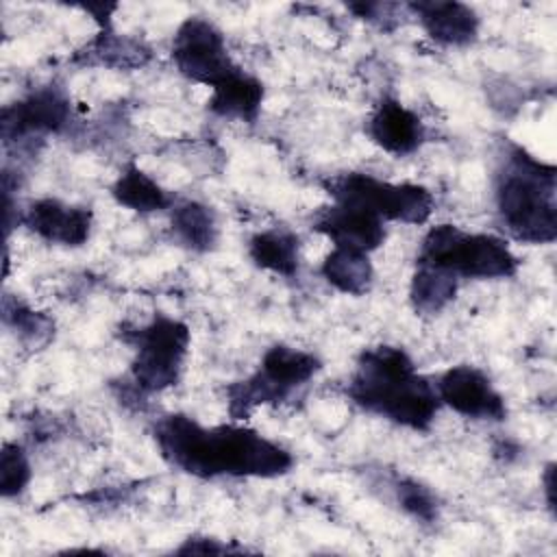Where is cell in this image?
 <instances>
[{
	"mask_svg": "<svg viewBox=\"0 0 557 557\" xmlns=\"http://www.w3.org/2000/svg\"><path fill=\"white\" fill-rule=\"evenodd\" d=\"M152 440L168 466L196 479H276L296 463L292 450L250 426H205L181 411L159 416Z\"/></svg>",
	"mask_w": 557,
	"mask_h": 557,
	"instance_id": "6da1fadb",
	"label": "cell"
},
{
	"mask_svg": "<svg viewBox=\"0 0 557 557\" xmlns=\"http://www.w3.org/2000/svg\"><path fill=\"white\" fill-rule=\"evenodd\" d=\"M346 396L366 413L416 433H426L442 409L435 383L418 372L405 348L392 344L359 352Z\"/></svg>",
	"mask_w": 557,
	"mask_h": 557,
	"instance_id": "7a4b0ae2",
	"label": "cell"
},
{
	"mask_svg": "<svg viewBox=\"0 0 557 557\" xmlns=\"http://www.w3.org/2000/svg\"><path fill=\"white\" fill-rule=\"evenodd\" d=\"M494 207L500 228L516 242L557 239V168L524 146L503 139L494 165Z\"/></svg>",
	"mask_w": 557,
	"mask_h": 557,
	"instance_id": "3957f363",
	"label": "cell"
},
{
	"mask_svg": "<svg viewBox=\"0 0 557 557\" xmlns=\"http://www.w3.org/2000/svg\"><path fill=\"white\" fill-rule=\"evenodd\" d=\"M120 339L131 346L128 379L122 381L124 403H144L150 394L178 385L191 346L189 326L168 313H154L141 326H122Z\"/></svg>",
	"mask_w": 557,
	"mask_h": 557,
	"instance_id": "277c9868",
	"label": "cell"
},
{
	"mask_svg": "<svg viewBox=\"0 0 557 557\" xmlns=\"http://www.w3.org/2000/svg\"><path fill=\"white\" fill-rule=\"evenodd\" d=\"M416 263L440 268L459 281L511 278L520 268V261L505 237L463 231L457 224L429 226L420 239Z\"/></svg>",
	"mask_w": 557,
	"mask_h": 557,
	"instance_id": "5b68a950",
	"label": "cell"
},
{
	"mask_svg": "<svg viewBox=\"0 0 557 557\" xmlns=\"http://www.w3.org/2000/svg\"><path fill=\"white\" fill-rule=\"evenodd\" d=\"M320 370L322 359L315 352L278 342L263 352L252 374L224 387L226 411L235 422H242L257 407H278L307 387Z\"/></svg>",
	"mask_w": 557,
	"mask_h": 557,
	"instance_id": "8992f818",
	"label": "cell"
},
{
	"mask_svg": "<svg viewBox=\"0 0 557 557\" xmlns=\"http://www.w3.org/2000/svg\"><path fill=\"white\" fill-rule=\"evenodd\" d=\"M331 202L359 207L383 222L420 226L435 211V196L420 183H392L368 172H339L320 181Z\"/></svg>",
	"mask_w": 557,
	"mask_h": 557,
	"instance_id": "52a82bcc",
	"label": "cell"
},
{
	"mask_svg": "<svg viewBox=\"0 0 557 557\" xmlns=\"http://www.w3.org/2000/svg\"><path fill=\"white\" fill-rule=\"evenodd\" d=\"M74 122V107L70 94L54 83L35 87L11 104L2 107L0 131L4 146L20 150H35L48 135L65 133Z\"/></svg>",
	"mask_w": 557,
	"mask_h": 557,
	"instance_id": "ba28073f",
	"label": "cell"
},
{
	"mask_svg": "<svg viewBox=\"0 0 557 557\" xmlns=\"http://www.w3.org/2000/svg\"><path fill=\"white\" fill-rule=\"evenodd\" d=\"M170 59L181 76L209 89L239 70L224 33L200 15H189L178 24L170 44Z\"/></svg>",
	"mask_w": 557,
	"mask_h": 557,
	"instance_id": "9c48e42d",
	"label": "cell"
},
{
	"mask_svg": "<svg viewBox=\"0 0 557 557\" xmlns=\"http://www.w3.org/2000/svg\"><path fill=\"white\" fill-rule=\"evenodd\" d=\"M442 407L468 420L503 422L509 416L505 396L494 387L492 379L472 363H459L444 370L435 383Z\"/></svg>",
	"mask_w": 557,
	"mask_h": 557,
	"instance_id": "30bf717a",
	"label": "cell"
},
{
	"mask_svg": "<svg viewBox=\"0 0 557 557\" xmlns=\"http://www.w3.org/2000/svg\"><path fill=\"white\" fill-rule=\"evenodd\" d=\"M28 233L39 239L63 246L81 248L89 242L94 231V211L85 205H72L59 198H37L20 209V220Z\"/></svg>",
	"mask_w": 557,
	"mask_h": 557,
	"instance_id": "8fae6325",
	"label": "cell"
},
{
	"mask_svg": "<svg viewBox=\"0 0 557 557\" xmlns=\"http://www.w3.org/2000/svg\"><path fill=\"white\" fill-rule=\"evenodd\" d=\"M311 228L324 235L333 248H348L372 255L387 237L385 222L359 207L331 202L311 215Z\"/></svg>",
	"mask_w": 557,
	"mask_h": 557,
	"instance_id": "7c38bea8",
	"label": "cell"
},
{
	"mask_svg": "<svg viewBox=\"0 0 557 557\" xmlns=\"http://www.w3.org/2000/svg\"><path fill=\"white\" fill-rule=\"evenodd\" d=\"M366 135L383 152L407 157L420 150L426 141V124L398 98L383 96L366 122Z\"/></svg>",
	"mask_w": 557,
	"mask_h": 557,
	"instance_id": "4fadbf2b",
	"label": "cell"
},
{
	"mask_svg": "<svg viewBox=\"0 0 557 557\" xmlns=\"http://www.w3.org/2000/svg\"><path fill=\"white\" fill-rule=\"evenodd\" d=\"M407 11L418 20L422 30L440 46L463 48L476 41L481 30L479 13L457 0H420L409 2Z\"/></svg>",
	"mask_w": 557,
	"mask_h": 557,
	"instance_id": "5bb4252c",
	"label": "cell"
},
{
	"mask_svg": "<svg viewBox=\"0 0 557 557\" xmlns=\"http://www.w3.org/2000/svg\"><path fill=\"white\" fill-rule=\"evenodd\" d=\"M263 98H265L263 83L255 74L239 67L237 72L226 76L222 83L211 87L207 107L218 117L255 124L261 115Z\"/></svg>",
	"mask_w": 557,
	"mask_h": 557,
	"instance_id": "9a60e30c",
	"label": "cell"
},
{
	"mask_svg": "<svg viewBox=\"0 0 557 557\" xmlns=\"http://www.w3.org/2000/svg\"><path fill=\"white\" fill-rule=\"evenodd\" d=\"M150 59L152 50L146 41L131 35H117L113 28H104L94 39H89L81 50H76V57L72 61L89 67H111L131 72L148 65Z\"/></svg>",
	"mask_w": 557,
	"mask_h": 557,
	"instance_id": "2e32d148",
	"label": "cell"
},
{
	"mask_svg": "<svg viewBox=\"0 0 557 557\" xmlns=\"http://www.w3.org/2000/svg\"><path fill=\"white\" fill-rule=\"evenodd\" d=\"M248 257L259 270L292 281L300 272V237L287 226L257 231L248 239Z\"/></svg>",
	"mask_w": 557,
	"mask_h": 557,
	"instance_id": "e0dca14e",
	"label": "cell"
},
{
	"mask_svg": "<svg viewBox=\"0 0 557 557\" xmlns=\"http://www.w3.org/2000/svg\"><path fill=\"white\" fill-rule=\"evenodd\" d=\"M170 231L178 246L191 252H211L220 242L215 211L200 200H178L170 209Z\"/></svg>",
	"mask_w": 557,
	"mask_h": 557,
	"instance_id": "ac0fdd59",
	"label": "cell"
},
{
	"mask_svg": "<svg viewBox=\"0 0 557 557\" xmlns=\"http://www.w3.org/2000/svg\"><path fill=\"white\" fill-rule=\"evenodd\" d=\"M109 191L120 207L135 213L168 211L176 202V198L157 178H152L133 161L120 170Z\"/></svg>",
	"mask_w": 557,
	"mask_h": 557,
	"instance_id": "d6986e66",
	"label": "cell"
},
{
	"mask_svg": "<svg viewBox=\"0 0 557 557\" xmlns=\"http://www.w3.org/2000/svg\"><path fill=\"white\" fill-rule=\"evenodd\" d=\"M320 276L339 294L366 296L374 283L370 255L348 248H333L320 263Z\"/></svg>",
	"mask_w": 557,
	"mask_h": 557,
	"instance_id": "ffe728a7",
	"label": "cell"
},
{
	"mask_svg": "<svg viewBox=\"0 0 557 557\" xmlns=\"http://www.w3.org/2000/svg\"><path fill=\"white\" fill-rule=\"evenodd\" d=\"M459 278L453 274L416 263L409 281V305L416 315H437L455 300Z\"/></svg>",
	"mask_w": 557,
	"mask_h": 557,
	"instance_id": "44dd1931",
	"label": "cell"
},
{
	"mask_svg": "<svg viewBox=\"0 0 557 557\" xmlns=\"http://www.w3.org/2000/svg\"><path fill=\"white\" fill-rule=\"evenodd\" d=\"M2 322L28 348H41L54 337V320L13 294L2 296Z\"/></svg>",
	"mask_w": 557,
	"mask_h": 557,
	"instance_id": "7402d4cb",
	"label": "cell"
},
{
	"mask_svg": "<svg viewBox=\"0 0 557 557\" xmlns=\"http://www.w3.org/2000/svg\"><path fill=\"white\" fill-rule=\"evenodd\" d=\"M33 470L28 453L17 442H4L0 453V494L2 498H17L26 492Z\"/></svg>",
	"mask_w": 557,
	"mask_h": 557,
	"instance_id": "603a6c76",
	"label": "cell"
},
{
	"mask_svg": "<svg viewBox=\"0 0 557 557\" xmlns=\"http://www.w3.org/2000/svg\"><path fill=\"white\" fill-rule=\"evenodd\" d=\"M394 496L400 509L409 513L413 520H420L422 524H431L437 520V513H440L437 496L418 479L398 476L394 481Z\"/></svg>",
	"mask_w": 557,
	"mask_h": 557,
	"instance_id": "cb8c5ba5",
	"label": "cell"
},
{
	"mask_svg": "<svg viewBox=\"0 0 557 557\" xmlns=\"http://www.w3.org/2000/svg\"><path fill=\"white\" fill-rule=\"evenodd\" d=\"M346 9L357 17L363 20L368 24L379 26L381 30H392L400 24L398 13L407 11L405 4H396V2H350L346 4Z\"/></svg>",
	"mask_w": 557,
	"mask_h": 557,
	"instance_id": "d4e9b609",
	"label": "cell"
},
{
	"mask_svg": "<svg viewBox=\"0 0 557 557\" xmlns=\"http://www.w3.org/2000/svg\"><path fill=\"white\" fill-rule=\"evenodd\" d=\"M244 548L239 546H228L226 542H220L215 537H207V535H194V537H187L174 553L178 555H187V553H215V555H224V553H242Z\"/></svg>",
	"mask_w": 557,
	"mask_h": 557,
	"instance_id": "484cf974",
	"label": "cell"
},
{
	"mask_svg": "<svg viewBox=\"0 0 557 557\" xmlns=\"http://www.w3.org/2000/svg\"><path fill=\"white\" fill-rule=\"evenodd\" d=\"M78 9H83L85 13H89L94 17V22L100 26V30L111 28V17L117 11V4H109V2H96V4H81Z\"/></svg>",
	"mask_w": 557,
	"mask_h": 557,
	"instance_id": "4316f807",
	"label": "cell"
},
{
	"mask_svg": "<svg viewBox=\"0 0 557 557\" xmlns=\"http://www.w3.org/2000/svg\"><path fill=\"white\" fill-rule=\"evenodd\" d=\"M542 490H544V498H546V507L550 513H555V463L548 461L542 474Z\"/></svg>",
	"mask_w": 557,
	"mask_h": 557,
	"instance_id": "83f0119b",
	"label": "cell"
}]
</instances>
